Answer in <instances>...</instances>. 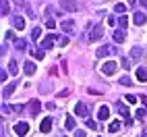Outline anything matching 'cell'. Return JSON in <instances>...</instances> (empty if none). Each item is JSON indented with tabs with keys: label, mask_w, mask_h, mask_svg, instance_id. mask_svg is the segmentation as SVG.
<instances>
[{
	"label": "cell",
	"mask_w": 147,
	"mask_h": 137,
	"mask_svg": "<svg viewBox=\"0 0 147 137\" xmlns=\"http://www.w3.org/2000/svg\"><path fill=\"white\" fill-rule=\"evenodd\" d=\"M120 83H122V85H131V77H122Z\"/></svg>",
	"instance_id": "32"
},
{
	"label": "cell",
	"mask_w": 147,
	"mask_h": 137,
	"mask_svg": "<svg viewBox=\"0 0 147 137\" xmlns=\"http://www.w3.org/2000/svg\"><path fill=\"white\" fill-rule=\"evenodd\" d=\"M126 25H129V19H126V17H120V19H118V27L124 31V27H126Z\"/></svg>",
	"instance_id": "20"
},
{
	"label": "cell",
	"mask_w": 147,
	"mask_h": 137,
	"mask_svg": "<svg viewBox=\"0 0 147 137\" xmlns=\"http://www.w3.org/2000/svg\"><path fill=\"white\" fill-rule=\"evenodd\" d=\"M108 131H110V133H116V131H120V123H118V121H116V123H112L110 127H108Z\"/></svg>",
	"instance_id": "18"
},
{
	"label": "cell",
	"mask_w": 147,
	"mask_h": 137,
	"mask_svg": "<svg viewBox=\"0 0 147 137\" xmlns=\"http://www.w3.org/2000/svg\"><path fill=\"white\" fill-rule=\"evenodd\" d=\"M137 79H139V81H147V68H143V66H139V68H137Z\"/></svg>",
	"instance_id": "11"
},
{
	"label": "cell",
	"mask_w": 147,
	"mask_h": 137,
	"mask_svg": "<svg viewBox=\"0 0 147 137\" xmlns=\"http://www.w3.org/2000/svg\"><path fill=\"white\" fill-rule=\"evenodd\" d=\"M54 40H58L56 35H48V37H44V40H42V50H52Z\"/></svg>",
	"instance_id": "4"
},
{
	"label": "cell",
	"mask_w": 147,
	"mask_h": 137,
	"mask_svg": "<svg viewBox=\"0 0 147 137\" xmlns=\"http://www.w3.org/2000/svg\"><path fill=\"white\" fill-rule=\"evenodd\" d=\"M15 87H17V85H6V87H4V98L11 96V94L15 92Z\"/></svg>",
	"instance_id": "22"
},
{
	"label": "cell",
	"mask_w": 147,
	"mask_h": 137,
	"mask_svg": "<svg viewBox=\"0 0 147 137\" xmlns=\"http://www.w3.org/2000/svg\"><path fill=\"white\" fill-rule=\"evenodd\" d=\"M15 44H17L19 50H25V42H23V40H19V42H15Z\"/></svg>",
	"instance_id": "30"
},
{
	"label": "cell",
	"mask_w": 147,
	"mask_h": 137,
	"mask_svg": "<svg viewBox=\"0 0 147 137\" xmlns=\"http://www.w3.org/2000/svg\"><path fill=\"white\" fill-rule=\"evenodd\" d=\"M23 71H25V75H33V73L37 71V66H35V62H31V60H27V62L23 64Z\"/></svg>",
	"instance_id": "7"
},
{
	"label": "cell",
	"mask_w": 147,
	"mask_h": 137,
	"mask_svg": "<svg viewBox=\"0 0 147 137\" xmlns=\"http://www.w3.org/2000/svg\"><path fill=\"white\" fill-rule=\"evenodd\" d=\"M145 114H147V108H139L137 110V119H143Z\"/></svg>",
	"instance_id": "28"
},
{
	"label": "cell",
	"mask_w": 147,
	"mask_h": 137,
	"mask_svg": "<svg viewBox=\"0 0 147 137\" xmlns=\"http://www.w3.org/2000/svg\"><path fill=\"white\" fill-rule=\"evenodd\" d=\"M40 131H42V133H50V131H52V119H50V116L42 121V125H40Z\"/></svg>",
	"instance_id": "5"
},
{
	"label": "cell",
	"mask_w": 147,
	"mask_h": 137,
	"mask_svg": "<svg viewBox=\"0 0 147 137\" xmlns=\"http://www.w3.org/2000/svg\"><path fill=\"white\" fill-rule=\"evenodd\" d=\"M126 102H129V104H133V106H135V104H137V98H135L133 94H129V96H126Z\"/></svg>",
	"instance_id": "27"
},
{
	"label": "cell",
	"mask_w": 147,
	"mask_h": 137,
	"mask_svg": "<svg viewBox=\"0 0 147 137\" xmlns=\"http://www.w3.org/2000/svg\"><path fill=\"white\" fill-rule=\"evenodd\" d=\"M0 4H2V15H8V0H0Z\"/></svg>",
	"instance_id": "24"
},
{
	"label": "cell",
	"mask_w": 147,
	"mask_h": 137,
	"mask_svg": "<svg viewBox=\"0 0 147 137\" xmlns=\"http://www.w3.org/2000/svg\"><path fill=\"white\" fill-rule=\"evenodd\" d=\"M40 108H42V104L37 102V100H33V102H31V114H37V112H40Z\"/></svg>",
	"instance_id": "16"
},
{
	"label": "cell",
	"mask_w": 147,
	"mask_h": 137,
	"mask_svg": "<svg viewBox=\"0 0 147 137\" xmlns=\"http://www.w3.org/2000/svg\"><path fill=\"white\" fill-rule=\"evenodd\" d=\"M8 71H11V75H17V62L15 60L8 62Z\"/></svg>",
	"instance_id": "23"
},
{
	"label": "cell",
	"mask_w": 147,
	"mask_h": 137,
	"mask_svg": "<svg viewBox=\"0 0 147 137\" xmlns=\"http://www.w3.org/2000/svg\"><path fill=\"white\" fill-rule=\"evenodd\" d=\"M15 133L21 135V137L27 135V133H29V123H17V125H15Z\"/></svg>",
	"instance_id": "3"
},
{
	"label": "cell",
	"mask_w": 147,
	"mask_h": 137,
	"mask_svg": "<svg viewBox=\"0 0 147 137\" xmlns=\"http://www.w3.org/2000/svg\"><path fill=\"white\" fill-rule=\"evenodd\" d=\"M13 23H15V27L19 29V31H21V29L25 27V19H23V17H15V21H13Z\"/></svg>",
	"instance_id": "12"
},
{
	"label": "cell",
	"mask_w": 147,
	"mask_h": 137,
	"mask_svg": "<svg viewBox=\"0 0 147 137\" xmlns=\"http://www.w3.org/2000/svg\"><path fill=\"white\" fill-rule=\"evenodd\" d=\"M64 127H66V129H75V119H73L71 114L64 119Z\"/></svg>",
	"instance_id": "15"
},
{
	"label": "cell",
	"mask_w": 147,
	"mask_h": 137,
	"mask_svg": "<svg viewBox=\"0 0 147 137\" xmlns=\"http://www.w3.org/2000/svg\"><path fill=\"white\" fill-rule=\"evenodd\" d=\"M87 112H89V110H87L85 104H77V106H75V114H77V116H87Z\"/></svg>",
	"instance_id": "9"
},
{
	"label": "cell",
	"mask_w": 147,
	"mask_h": 137,
	"mask_svg": "<svg viewBox=\"0 0 147 137\" xmlns=\"http://www.w3.org/2000/svg\"><path fill=\"white\" fill-rule=\"evenodd\" d=\"M97 137H100V135H97Z\"/></svg>",
	"instance_id": "36"
},
{
	"label": "cell",
	"mask_w": 147,
	"mask_h": 137,
	"mask_svg": "<svg viewBox=\"0 0 147 137\" xmlns=\"http://www.w3.org/2000/svg\"><path fill=\"white\" fill-rule=\"evenodd\" d=\"M33 56H35V60H42V58H44V50H40V52H35Z\"/></svg>",
	"instance_id": "33"
},
{
	"label": "cell",
	"mask_w": 147,
	"mask_h": 137,
	"mask_svg": "<svg viewBox=\"0 0 147 137\" xmlns=\"http://www.w3.org/2000/svg\"><path fill=\"white\" fill-rule=\"evenodd\" d=\"M114 40H116V44H122V42H124V31H122V29L114 31Z\"/></svg>",
	"instance_id": "13"
},
{
	"label": "cell",
	"mask_w": 147,
	"mask_h": 137,
	"mask_svg": "<svg viewBox=\"0 0 147 137\" xmlns=\"http://www.w3.org/2000/svg\"><path fill=\"white\" fill-rule=\"evenodd\" d=\"M131 56L135 58V60H137V58H141V48H133V50H131Z\"/></svg>",
	"instance_id": "21"
},
{
	"label": "cell",
	"mask_w": 147,
	"mask_h": 137,
	"mask_svg": "<svg viewBox=\"0 0 147 137\" xmlns=\"http://www.w3.org/2000/svg\"><path fill=\"white\" fill-rule=\"evenodd\" d=\"M60 25H62V29H64V33H68V35L75 33V21H62Z\"/></svg>",
	"instance_id": "6"
},
{
	"label": "cell",
	"mask_w": 147,
	"mask_h": 137,
	"mask_svg": "<svg viewBox=\"0 0 147 137\" xmlns=\"http://www.w3.org/2000/svg\"><path fill=\"white\" fill-rule=\"evenodd\" d=\"M104 35V29L100 27V25H93V29H91V33H89V42H97L100 37Z\"/></svg>",
	"instance_id": "2"
},
{
	"label": "cell",
	"mask_w": 147,
	"mask_h": 137,
	"mask_svg": "<svg viewBox=\"0 0 147 137\" xmlns=\"http://www.w3.org/2000/svg\"><path fill=\"white\" fill-rule=\"evenodd\" d=\"M116 68H118V64H116L114 60H110V62H106V64L102 66V73L110 77V75H114V73H116Z\"/></svg>",
	"instance_id": "1"
},
{
	"label": "cell",
	"mask_w": 147,
	"mask_h": 137,
	"mask_svg": "<svg viewBox=\"0 0 147 137\" xmlns=\"http://www.w3.org/2000/svg\"><path fill=\"white\" fill-rule=\"evenodd\" d=\"M40 35H42V29H40V27H35L33 31H31V37H33V40H37Z\"/></svg>",
	"instance_id": "25"
},
{
	"label": "cell",
	"mask_w": 147,
	"mask_h": 137,
	"mask_svg": "<svg viewBox=\"0 0 147 137\" xmlns=\"http://www.w3.org/2000/svg\"><path fill=\"white\" fill-rule=\"evenodd\" d=\"M75 137H85V131H81V129L75 131Z\"/></svg>",
	"instance_id": "34"
},
{
	"label": "cell",
	"mask_w": 147,
	"mask_h": 137,
	"mask_svg": "<svg viewBox=\"0 0 147 137\" xmlns=\"http://www.w3.org/2000/svg\"><path fill=\"white\" fill-rule=\"evenodd\" d=\"M6 77H8V73H6V71H0V81H2V83L6 81Z\"/></svg>",
	"instance_id": "31"
},
{
	"label": "cell",
	"mask_w": 147,
	"mask_h": 137,
	"mask_svg": "<svg viewBox=\"0 0 147 137\" xmlns=\"http://www.w3.org/2000/svg\"><path fill=\"white\" fill-rule=\"evenodd\" d=\"M145 21H147V17H145L143 13H135V15H133V23H135V25H143Z\"/></svg>",
	"instance_id": "8"
},
{
	"label": "cell",
	"mask_w": 147,
	"mask_h": 137,
	"mask_svg": "<svg viewBox=\"0 0 147 137\" xmlns=\"http://www.w3.org/2000/svg\"><path fill=\"white\" fill-rule=\"evenodd\" d=\"M46 27H48V29H54V27H56V23L52 21V19H48V21H46Z\"/></svg>",
	"instance_id": "29"
},
{
	"label": "cell",
	"mask_w": 147,
	"mask_h": 137,
	"mask_svg": "<svg viewBox=\"0 0 147 137\" xmlns=\"http://www.w3.org/2000/svg\"><path fill=\"white\" fill-rule=\"evenodd\" d=\"M141 2H143V6H145V8H147V0H141Z\"/></svg>",
	"instance_id": "35"
},
{
	"label": "cell",
	"mask_w": 147,
	"mask_h": 137,
	"mask_svg": "<svg viewBox=\"0 0 147 137\" xmlns=\"http://www.w3.org/2000/svg\"><path fill=\"white\" fill-rule=\"evenodd\" d=\"M97 116H100L102 121L110 119V110H108V106H100V110H97Z\"/></svg>",
	"instance_id": "10"
},
{
	"label": "cell",
	"mask_w": 147,
	"mask_h": 137,
	"mask_svg": "<svg viewBox=\"0 0 147 137\" xmlns=\"http://www.w3.org/2000/svg\"><path fill=\"white\" fill-rule=\"evenodd\" d=\"M85 125L89 127V129H97V123H95V121H91V119H87V121H85Z\"/></svg>",
	"instance_id": "26"
},
{
	"label": "cell",
	"mask_w": 147,
	"mask_h": 137,
	"mask_svg": "<svg viewBox=\"0 0 147 137\" xmlns=\"http://www.w3.org/2000/svg\"><path fill=\"white\" fill-rule=\"evenodd\" d=\"M112 52V46H102L100 50H97V56H108Z\"/></svg>",
	"instance_id": "14"
},
{
	"label": "cell",
	"mask_w": 147,
	"mask_h": 137,
	"mask_svg": "<svg viewBox=\"0 0 147 137\" xmlns=\"http://www.w3.org/2000/svg\"><path fill=\"white\" fill-rule=\"evenodd\" d=\"M114 11H116V13H120V15L126 13V4H124V2H118V4L114 6Z\"/></svg>",
	"instance_id": "17"
},
{
	"label": "cell",
	"mask_w": 147,
	"mask_h": 137,
	"mask_svg": "<svg viewBox=\"0 0 147 137\" xmlns=\"http://www.w3.org/2000/svg\"><path fill=\"white\" fill-rule=\"evenodd\" d=\"M64 8H68V11H77V2H75V0H68V2H64Z\"/></svg>",
	"instance_id": "19"
}]
</instances>
